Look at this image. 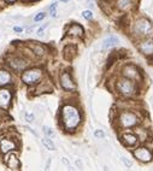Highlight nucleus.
Here are the masks:
<instances>
[{"label": "nucleus", "mask_w": 153, "mask_h": 171, "mask_svg": "<svg viewBox=\"0 0 153 171\" xmlns=\"http://www.w3.org/2000/svg\"><path fill=\"white\" fill-rule=\"evenodd\" d=\"M60 119H62L63 127L67 131H74L81 123L80 111L74 105H64L60 111Z\"/></svg>", "instance_id": "1"}, {"label": "nucleus", "mask_w": 153, "mask_h": 171, "mask_svg": "<svg viewBox=\"0 0 153 171\" xmlns=\"http://www.w3.org/2000/svg\"><path fill=\"white\" fill-rule=\"evenodd\" d=\"M153 32V24L145 17L137 18L133 24V33L136 36H148Z\"/></svg>", "instance_id": "2"}, {"label": "nucleus", "mask_w": 153, "mask_h": 171, "mask_svg": "<svg viewBox=\"0 0 153 171\" xmlns=\"http://www.w3.org/2000/svg\"><path fill=\"white\" fill-rule=\"evenodd\" d=\"M116 89L122 95L130 97V95L135 94V92H136V82L130 78L123 77L116 83Z\"/></svg>", "instance_id": "3"}, {"label": "nucleus", "mask_w": 153, "mask_h": 171, "mask_svg": "<svg viewBox=\"0 0 153 171\" xmlns=\"http://www.w3.org/2000/svg\"><path fill=\"white\" fill-rule=\"evenodd\" d=\"M118 122H119V125L122 128H124V129H128V128H134L136 127L139 123H140V119L139 117L135 115V113L133 112H123V113H120V116L118 118Z\"/></svg>", "instance_id": "4"}, {"label": "nucleus", "mask_w": 153, "mask_h": 171, "mask_svg": "<svg viewBox=\"0 0 153 171\" xmlns=\"http://www.w3.org/2000/svg\"><path fill=\"white\" fill-rule=\"evenodd\" d=\"M42 77V70L41 69H30L23 72L22 80L25 84H35L38 83Z\"/></svg>", "instance_id": "5"}, {"label": "nucleus", "mask_w": 153, "mask_h": 171, "mask_svg": "<svg viewBox=\"0 0 153 171\" xmlns=\"http://www.w3.org/2000/svg\"><path fill=\"white\" fill-rule=\"evenodd\" d=\"M133 154H134V157L137 160H140L142 163H149L152 160V158H153L152 151L149 148H147V147H139V148H136L133 152Z\"/></svg>", "instance_id": "6"}, {"label": "nucleus", "mask_w": 153, "mask_h": 171, "mask_svg": "<svg viewBox=\"0 0 153 171\" xmlns=\"http://www.w3.org/2000/svg\"><path fill=\"white\" fill-rule=\"evenodd\" d=\"M122 75H123V77L130 78V80H133L135 82L142 80V76H141L140 71L134 65H127V66H124L123 70H122Z\"/></svg>", "instance_id": "7"}, {"label": "nucleus", "mask_w": 153, "mask_h": 171, "mask_svg": "<svg viewBox=\"0 0 153 171\" xmlns=\"http://www.w3.org/2000/svg\"><path fill=\"white\" fill-rule=\"evenodd\" d=\"M60 84H62V87H63L65 91H75V89H76L75 82L72 81L70 74L67 72V71L62 72V75H60Z\"/></svg>", "instance_id": "8"}, {"label": "nucleus", "mask_w": 153, "mask_h": 171, "mask_svg": "<svg viewBox=\"0 0 153 171\" xmlns=\"http://www.w3.org/2000/svg\"><path fill=\"white\" fill-rule=\"evenodd\" d=\"M11 100H12V93L9 89L6 88L0 89V108L7 110L11 104Z\"/></svg>", "instance_id": "9"}, {"label": "nucleus", "mask_w": 153, "mask_h": 171, "mask_svg": "<svg viewBox=\"0 0 153 171\" xmlns=\"http://www.w3.org/2000/svg\"><path fill=\"white\" fill-rule=\"evenodd\" d=\"M5 163H6L7 167L11 170H18L21 167V163H19L16 153H13L12 151L5 153Z\"/></svg>", "instance_id": "10"}, {"label": "nucleus", "mask_w": 153, "mask_h": 171, "mask_svg": "<svg viewBox=\"0 0 153 171\" xmlns=\"http://www.w3.org/2000/svg\"><path fill=\"white\" fill-rule=\"evenodd\" d=\"M139 51L146 57L153 55V40H143L139 43Z\"/></svg>", "instance_id": "11"}, {"label": "nucleus", "mask_w": 153, "mask_h": 171, "mask_svg": "<svg viewBox=\"0 0 153 171\" xmlns=\"http://www.w3.org/2000/svg\"><path fill=\"white\" fill-rule=\"evenodd\" d=\"M16 148H17L16 142L10 140V139H3L0 141V152L1 153H7V152H11Z\"/></svg>", "instance_id": "12"}, {"label": "nucleus", "mask_w": 153, "mask_h": 171, "mask_svg": "<svg viewBox=\"0 0 153 171\" xmlns=\"http://www.w3.org/2000/svg\"><path fill=\"white\" fill-rule=\"evenodd\" d=\"M83 28L82 25L77 24V23H72L69 28H68V30H67V34L70 35V36H76V38H82L83 36Z\"/></svg>", "instance_id": "13"}, {"label": "nucleus", "mask_w": 153, "mask_h": 171, "mask_svg": "<svg viewBox=\"0 0 153 171\" xmlns=\"http://www.w3.org/2000/svg\"><path fill=\"white\" fill-rule=\"evenodd\" d=\"M137 139L139 136L135 135V134H132V133H127V134H123L122 135V141L126 146H135L137 144Z\"/></svg>", "instance_id": "14"}, {"label": "nucleus", "mask_w": 153, "mask_h": 171, "mask_svg": "<svg viewBox=\"0 0 153 171\" xmlns=\"http://www.w3.org/2000/svg\"><path fill=\"white\" fill-rule=\"evenodd\" d=\"M10 66L12 69H15L16 71H21V70H24L28 65V63L24 60V59H21V58H13L9 62Z\"/></svg>", "instance_id": "15"}, {"label": "nucleus", "mask_w": 153, "mask_h": 171, "mask_svg": "<svg viewBox=\"0 0 153 171\" xmlns=\"http://www.w3.org/2000/svg\"><path fill=\"white\" fill-rule=\"evenodd\" d=\"M118 42H119L118 38H116V36H109V38H106L103 41V46L101 47H103V49H109V48H112V47L117 46Z\"/></svg>", "instance_id": "16"}, {"label": "nucleus", "mask_w": 153, "mask_h": 171, "mask_svg": "<svg viewBox=\"0 0 153 171\" xmlns=\"http://www.w3.org/2000/svg\"><path fill=\"white\" fill-rule=\"evenodd\" d=\"M11 75L9 71H5V70H0V87L3 86H6L9 83H11Z\"/></svg>", "instance_id": "17"}, {"label": "nucleus", "mask_w": 153, "mask_h": 171, "mask_svg": "<svg viewBox=\"0 0 153 171\" xmlns=\"http://www.w3.org/2000/svg\"><path fill=\"white\" fill-rule=\"evenodd\" d=\"M134 3L133 0H117V7L122 11H127L130 7H133Z\"/></svg>", "instance_id": "18"}, {"label": "nucleus", "mask_w": 153, "mask_h": 171, "mask_svg": "<svg viewBox=\"0 0 153 171\" xmlns=\"http://www.w3.org/2000/svg\"><path fill=\"white\" fill-rule=\"evenodd\" d=\"M76 54V47L75 46H67L65 49H64V57H65V59H71V57L74 58Z\"/></svg>", "instance_id": "19"}, {"label": "nucleus", "mask_w": 153, "mask_h": 171, "mask_svg": "<svg viewBox=\"0 0 153 171\" xmlns=\"http://www.w3.org/2000/svg\"><path fill=\"white\" fill-rule=\"evenodd\" d=\"M29 47L32 48V51L38 55H44L45 54V48L39 43H29Z\"/></svg>", "instance_id": "20"}, {"label": "nucleus", "mask_w": 153, "mask_h": 171, "mask_svg": "<svg viewBox=\"0 0 153 171\" xmlns=\"http://www.w3.org/2000/svg\"><path fill=\"white\" fill-rule=\"evenodd\" d=\"M42 145H44L48 151H54V150H55V145L53 144V141H52L51 139H48V137L42 139Z\"/></svg>", "instance_id": "21"}, {"label": "nucleus", "mask_w": 153, "mask_h": 171, "mask_svg": "<svg viewBox=\"0 0 153 171\" xmlns=\"http://www.w3.org/2000/svg\"><path fill=\"white\" fill-rule=\"evenodd\" d=\"M57 6H58V4H57V3H53V4L50 6V15H51L52 17H55V15H57V12H55Z\"/></svg>", "instance_id": "22"}, {"label": "nucleus", "mask_w": 153, "mask_h": 171, "mask_svg": "<svg viewBox=\"0 0 153 171\" xmlns=\"http://www.w3.org/2000/svg\"><path fill=\"white\" fill-rule=\"evenodd\" d=\"M120 159H122V161H123V164H124V165H126L128 169H130V167L133 166V163H132V160H129L128 158H126V157H122Z\"/></svg>", "instance_id": "23"}, {"label": "nucleus", "mask_w": 153, "mask_h": 171, "mask_svg": "<svg viewBox=\"0 0 153 171\" xmlns=\"http://www.w3.org/2000/svg\"><path fill=\"white\" fill-rule=\"evenodd\" d=\"M44 129V133L47 135V136H50V137H52V136H54V131L51 129V128H48V127H44L42 128Z\"/></svg>", "instance_id": "24"}, {"label": "nucleus", "mask_w": 153, "mask_h": 171, "mask_svg": "<svg viewBox=\"0 0 153 171\" xmlns=\"http://www.w3.org/2000/svg\"><path fill=\"white\" fill-rule=\"evenodd\" d=\"M82 16H83L86 19H92V18H93V13H92V11H89V10L83 11V12H82Z\"/></svg>", "instance_id": "25"}, {"label": "nucleus", "mask_w": 153, "mask_h": 171, "mask_svg": "<svg viewBox=\"0 0 153 171\" xmlns=\"http://www.w3.org/2000/svg\"><path fill=\"white\" fill-rule=\"evenodd\" d=\"M45 17H46V13L40 12V13H38V15L34 17V21H35V22H40V21H42Z\"/></svg>", "instance_id": "26"}, {"label": "nucleus", "mask_w": 153, "mask_h": 171, "mask_svg": "<svg viewBox=\"0 0 153 171\" xmlns=\"http://www.w3.org/2000/svg\"><path fill=\"white\" fill-rule=\"evenodd\" d=\"M47 28V24H45V25H42L41 28H39V30L36 32V34H38V36H44V33H45V29Z\"/></svg>", "instance_id": "27"}, {"label": "nucleus", "mask_w": 153, "mask_h": 171, "mask_svg": "<svg viewBox=\"0 0 153 171\" xmlns=\"http://www.w3.org/2000/svg\"><path fill=\"white\" fill-rule=\"evenodd\" d=\"M94 136L98 137V139H103V137H105V133L103 130H95L94 131Z\"/></svg>", "instance_id": "28"}, {"label": "nucleus", "mask_w": 153, "mask_h": 171, "mask_svg": "<svg viewBox=\"0 0 153 171\" xmlns=\"http://www.w3.org/2000/svg\"><path fill=\"white\" fill-rule=\"evenodd\" d=\"M25 119L29 122V123H32L34 121V115H30V113L25 112Z\"/></svg>", "instance_id": "29"}, {"label": "nucleus", "mask_w": 153, "mask_h": 171, "mask_svg": "<svg viewBox=\"0 0 153 171\" xmlns=\"http://www.w3.org/2000/svg\"><path fill=\"white\" fill-rule=\"evenodd\" d=\"M13 30H15L16 33H22V30H23V29H22L21 27H13Z\"/></svg>", "instance_id": "30"}, {"label": "nucleus", "mask_w": 153, "mask_h": 171, "mask_svg": "<svg viewBox=\"0 0 153 171\" xmlns=\"http://www.w3.org/2000/svg\"><path fill=\"white\" fill-rule=\"evenodd\" d=\"M62 161H63V163H65L67 165H69V161H68V160H67L65 158H63V159H62Z\"/></svg>", "instance_id": "31"}, {"label": "nucleus", "mask_w": 153, "mask_h": 171, "mask_svg": "<svg viewBox=\"0 0 153 171\" xmlns=\"http://www.w3.org/2000/svg\"><path fill=\"white\" fill-rule=\"evenodd\" d=\"M7 1H10V3H13V1H16V0H7Z\"/></svg>", "instance_id": "32"}, {"label": "nucleus", "mask_w": 153, "mask_h": 171, "mask_svg": "<svg viewBox=\"0 0 153 171\" xmlns=\"http://www.w3.org/2000/svg\"><path fill=\"white\" fill-rule=\"evenodd\" d=\"M60 1H64V3H67V1H69V0H60Z\"/></svg>", "instance_id": "33"}, {"label": "nucleus", "mask_w": 153, "mask_h": 171, "mask_svg": "<svg viewBox=\"0 0 153 171\" xmlns=\"http://www.w3.org/2000/svg\"><path fill=\"white\" fill-rule=\"evenodd\" d=\"M30 1H35V0H30Z\"/></svg>", "instance_id": "34"}]
</instances>
